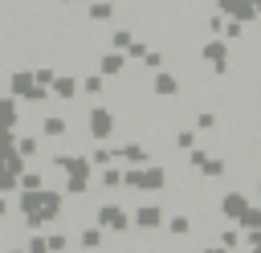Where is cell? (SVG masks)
<instances>
[{
  "label": "cell",
  "instance_id": "cell-2",
  "mask_svg": "<svg viewBox=\"0 0 261 253\" xmlns=\"http://www.w3.org/2000/svg\"><path fill=\"white\" fill-rule=\"evenodd\" d=\"M12 94L24 98V102H41V98H45V86H37L33 73H16V78H12Z\"/></svg>",
  "mask_w": 261,
  "mask_h": 253
},
{
  "label": "cell",
  "instance_id": "cell-12",
  "mask_svg": "<svg viewBox=\"0 0 261 253\" xmlns=\"http://www.w3.org/2000/svg\"><path fill=\"white\" fill-rule=\"evenodd\" d=\"M122 65H126V57H122V53H106V57H102V73H118Z\"/></svg>",
  "mask_w": 261,
  "mask_h": 253
},
{
  "label": "cell",
  "instance_id": "cell-9",
  "mask_svg": "<svg viewBox=\"0 0 261 253\" xmlns=\"http://www.w3.org/2000/svg\"><path fill=\"white\" fill-rule=\"evenodd\" d=\"M175 90H179V82H175L171 73H159V78H155V94H163V98H171Z\"/></svg>",
  "mask_w": 261,
  "mask_h": 253
},
{
  "label": "cell",
  "instance_id": "cell-27",
  "mask_svg": "<svg viewBox=\"0 0 261 253\" xmlns=\"http://www.w3.org/2000/svg\"><path fill=\"white\" fill-rule=\"evenodd\" d=\"M253 253H261V241H257V249H253Z\"/></svg>",
  "mask_w": 261,
  "mask_h": 253
},
{
  "label": "cell",
  "instance_id": "cell-1",
  "mask_svg": "<svg viewBox=\"0 0 261 253\" xmlns=\"http://www.w3.org/2000/svg\"><path fill=\"white\" fill-rule=\"evenodd\" d=\"M122 180H126L130 188H143V192H151V188H163V184H167L163 167H147V171H126Z\"/></svg>",
  "mask_w": 261,
  "mask_h": 253
},
{
  "label": "cell",
  "instance_id": "cell-14",
  "mask_svg": "<svg viewBox=\"0 0 261 253\" xmlns=\"http://www.w3.org/2000/svg\"><path fill=\"white\" fill-rule=\"evenodd\" d=\"M12 122H16V106L8 98H0V127H12Z\"/></svg>",
  "mask_w": 261,
  "mask_h": 253
},
{
  "label": "cell",
  "instance_id": "cell-24",
  "mask_svg": "<svg viewBox=\"0 0 261 253\" xmlns=\"http://www.w3.org/2000/svg\"><path fill=\"white\" fill-rule=\"evenodd\" d=\"M29 253H49V245H45L41 237H33V241H29Z\"/></svg>",
  "mask_w": 261,
  "mask_h": 253
},
{
  "label": "cell",
  "instance_id": "cell-20",
  "mask_svg": "<svg viewBox=\"0 0 261 253\" xmlns=\"http://www.w3.org/2000/svg\"><path fill=\"white\" fill-rule=\"evenodd\" d=\"M110 159H114V155H110V151H106V147H98V151H94V155H90V163H94V167H106V163H110Z\"/></svg>",
  "mask_w": 261,
  "mask_h": 253
},
{
  "label": "cell",
  "instance_id": "cell-3",
  "mask_svg": "<svg viewBox=\"0 0 261 253\" xmlns=\"http://www.w3.org/2000/svg\"><path fill=\"white\" fill-rule=\"evenodd\" d=\"M110 131H114V114L94 106V110H90V135H94V139H106Z\"/></svg>",
  "mask_w": 261,
  "mask_h": 253
},
{
  "label": "cell",
  "instance_id": "cell-26",
  "mask_svg": "<svg viewBox=\"0 0 261 253\" xmlns=\"http://www.w3.org/2000/svg\"><path fill=\"white\" fill-rule=\"evenodd\" d=\"M0 216H4V200H0Z\"/></svg>",
  "mask_w": 261,
  "mask_h": 253
},
{
  "label": "cell",
  "instance_id": "cell-25",
  "mask_svg": "<svg viewBox=\"0 0 261 253\" xmlns=\"http://www.w3.org/2000/svg\"><path fill=\"white\" fill-rule=\"evenodd\" d=\"M196 122H200V131H212V127H216V118H212V114H200Z\"/></svg>",
  "mask_w": 261,
  "mask_h": 253
},
{
  "label": "cell",
  "instance_id": "cell-8",
  "mask_svg": "<svg viewBox=\"0 0 261 253\" xmlns=\"http://www.w3.org/2000/svg\"><path fill=\"white\" fill-rule=\"evenodd\" d=\"M135 220H139V229H159V220H163V208L147 204V208H139V212H135Z\"/></svg>",
  "mask_w": 261,
  "mask_h": 253
},
{
  "label": "cell",
  "instance_id": "cell-4",
  "mask_svg": "<svg viewBox=\"0 0 261 253\" xmlns=\"http://www.w3.org/2000/svg\"><path fill=\"white\" fill-rule=\"evenodd\" d=\"M98 224H106V229H114V233H118V229H126V224H130V216H126L118 204H106V208H98Z\"/></svg>",
  "mask_w": 261,
  "mask_h": 253
},
{
  "label": "cell",
  "instance_id": "cell-18",
  "mask_svg": "<svg viewBox=\"0 0 261 253\" xmlns=\"http://www.w3.org/2000/svg\"><path fill=\"white\" fill-rule=\"evenodd\" d=\"M20 184H24V192H37V188H41L45 180H41L37 171H24V175H20Z\"/></svg>",
  "mask_w": 261,
  "mask_h": 253
},
{
  "label": "cell",
  "instance_id": "cell-5",
  "mask_svg": "<svg viewBox=\"0 0 261 253\" xmlns=\"http://www.w3.org/2000/svg\"><path fill=\"white\" fill-rule=\"evenodd\" d=\"M245 208H249L245 192H224V200H220V212H224V216H241Z\"/></svg>",
  "mask_w": 261,
  "mask_h": 253
},
{
  "label": "cell",
  "instance_id": "cell-29",
  "mask_svg": "<svg viewBox=\"0 0 261 253\" xmlns=\"http://www.w3.org/2000/svg\"><path fill=\"white\" fill-rule=\"evenodd\" d=\"M257 192H261V184H257Z\"/></svg>",
  "mask_w": 261,
  "mask_h": 253
},
{
  "label": "cell",
  "instance_id": "cell-30",
  "mask_svg": "<svg viewBox=\"0 0 261 253\" xmlns=\"http://www.w3.org/2000/svg\"><path fill=\"white\" fill-rule=\"evenodd\" d=\"M65 4H69V0H65Z\"/></svg>",
  "mask_w": 261,
  "mask_h": 253
},
{
  "label": "cell",
  "instance_id": "cell-28",
  "mask_svg": "<svg viewBox=\"0 0 261 253\" xmlns=\"http://www.w3.org/2000/svg\"><path fill=\"white\" fill-rule=\"evenodd\" d=\"M249 4H261V0H249Z\"/></svg>",
  "mask_w": 261,
  "mask_h": 253
},
{
  "label": "cell",
  "instance_id": "cell-10",
  "mask_svg": "<svg viewBox=\"0 0 261 253\" xmlns=\"http://www.w3.org/2000/svg\"><path fill=\"white\" fill-rule=\"evenodd\" d=\"M53 94H57V98H73V94H77V82H73V78H53Z\"/></svg>",
  "mask_w": 261,
  "mask_h": 253
},
{
  "label": "cell",
  "instance_id": "cell-17",
  "mask_svg": "<svg viewBox=\"0 0 261 253\" xmlns=\"http://www.w3.org/2000/svg\"><path fill=\"white\" fill-rule=\"evenodd\" d=\"M45 135H65V118H45Z\"/></svg>",
  "mask_w": 261,
  "mask_h": 253
},
{
  "label": "cell",
  "instance_id": "cell-6",
  "mask_svg": "<svg viewBox=\"0 0 261 253\" xmlns=\"http://www.w3.org/2000/svg\"><path fill=\"white\" fill-rule=\"evenodd\" d=\"M216 4H220V12H232L237 20H253V12H257L249 0H216Z\"/></svg>",
  "mask_w": 261,
  "mask_h": 253
},
{
  "label": "cell",
  "instance_id": "cell-19",
  "mask_svg": "<svg viewBox=\"0 0 261 253\" xmlns=\"http://www.w3.org/2000/svg\"><path fill=\"white\" fill-rule=\"evenodd\" d=\"M82 90H86V94H102V73L86 78V82H82Z\"/></svg>",
  "mask_w": 261,
  "mask_h": 253
},
{
  "label": "cell",
  "instance_id": "cell-11",
  "mask_svg": "<svg viewBox=\"0 0 261 253\" xmlns=\"http://www.w3.org/2000/svg\"><path fill=\"white\" fill-rule=\"evenodd\" d=\"M110 16H114V4L110 0H94L90 4V20H110Z\"/></svg>",
  "mask_w": 261,
  "mask_h": 253
},
{
  "label": "cell",
  "instance_id": "cell-22",
  "mask_svg": "<svg viewBox=\"0 0 261 253\" xmlns=\"http://www.w3.org/2000/svg\"><path fill=\"white\" fill-rule=\"evenodd\" d=\"M33 151H37V139H20L16 143V155H33Z\"/></svg>",
  "mask_w": 261,
  "mask_h": 253
},
{
  "label": "cell",
  "instance_id": "cell-21",
  "mask_svg": "<svg viewBox=\"0 0 261 253\" xmlns=\"http://www.w3.org/2000/svg\"><path fill=\"white\" fill-rule=\"evenodd\" d=\"M167 229H171V233H175V237H184V233H188V229H192V224H188V216H175V220H171V224H167Z\"/></svg>",
  "mask_w": 261,
  "mask_h": 253
},
{
  "label": "cell",
  "instance_id": "cell-13",
  "mask_svg": "<svg viewBox=\"0 0 261 253\" xmlns=\"http://www.w3.org/2000/svg\"><path fill=\"white\" fill-rule=\"evenodd\" d=\"M118 155H122V159H126V163H143V159H147V151H143V147H139V143H126V147H122V151H118Z\"/></svg>",
  "mask_w": 261,
  "mask_h": 253
},
{
  "label": "cell",
  "instance_id": "cell-16",
  "mask_svg": "<svg viewBox=\"0 0 261 253\" xmlns=\"http://www.w3.org/2000/svg\"><path fill=\"white\" fill-rule=\"evenodd\" d=\"M82 245H86V249H98V245H102V229H86V233H82Z\"/></svg>",
  "mask_w": 261,
  "mask_h": 253
},
{
  "label": "cell",
  "instance_id": "cell-23",
  "mask_svg": "<svg viewBox=\"0 0 261 253\" xmlns=\"http://www.w3.org/2000/svg\"><path fill=\"white\" fill-rule=\"evenodd\" d=\"M114 45L126 49V45H130V29H118V33H114Z\"/></svg>",
  "mask_w": 261,
  "mask_h": 253
},
{
  "label": "cell",
  "instance_id": "cell-7",
  "mask_svg": "<svg viewBox=\"0 0 261 253\" xmlns=\"http://www.w3.org/2000/svg\"><path fill=\"white\" fill-rule=\"evenodd\" d=\"M204 57H208V61L216 65V73H224V69H228V49H224L220 41H212V45H204Z\"/></svg>",
  "mask_w": 261,
  "mask_h": 253
},
{
  "label": "cell",
  "instance_id": "cell-15",
  "mask_svg": "<svg viewBox=\"0 0 261 253\" xmlns=\"http://www.w3.org/2000/svg\"><path fill=\"white\" fill-rule=\"evenodd\" d=\"M237 220H241L245 229H261V208H245V212H241Z\"/></svg>",
  "mask_w": 261,
  "mask_h": 253
}]
</instances>
